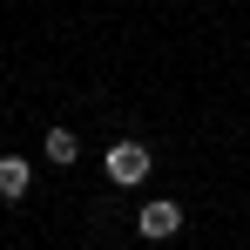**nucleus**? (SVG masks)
Wrapping results in <instances>:
<instances>
[{
  "mask_svg": "<svg viewBox=\"0 0 250 250\" xmlns=\"http://www.w3.org/2000/svg\"><path fill=\"white\" fill-rule=\"evenodd\" d=\"M135 230H142V237H176V230H183V209L169 203V196H156V203L135 209Z\"/></svg>",
  "mask_w": 250,
  "mask_h": 250,
  "instance_id": "1",
  "label": "nucleus"
},
{
  "mask_svg": "<svg viewBox=\"0 0 250 250\" xmlns=\"http://www.w3.org/2000/svg\"><path fill=\"white\" fill-rule=\"evenodd\" d=\"M149 176V149L142 142H115L108 149V183H142Z\"/></svg>",
  "mask_w": 250,
  "mask_h": 250,
  "instance_id": "2",
  "label": "nucleus"
},
{
  "mask_svg": "<svg viewBox=\"0 0 250 250\" xmlns=\"http://www.w3.org/2000/svg\"><path fill=\"white\" fill-rule=\"evenodd\" d=\"M27 183H34V163L0 156V203H21V196H27Z\"/></svg>",
  "mask_w": 250,
  "mask_h": 250,
  "instance_id": "3",
  "label": "nucleus"
},
{
  "mask_svg": "<svg viewBox=\"0 0 250 250\" xmlns=\"http://www.w3.org/2000/svg\"><path fill=\"white\" fill-rule=\"evenodd\" d=\"M41 149H47V163H54V169H68L75 156H82V142H75V128H47V142H41Z\"/></svg>",
  "mask_w": 250,
  "mask_h": 250,
  "instance_id": "4",
  "label": "nucleus"
}]
</instances>
